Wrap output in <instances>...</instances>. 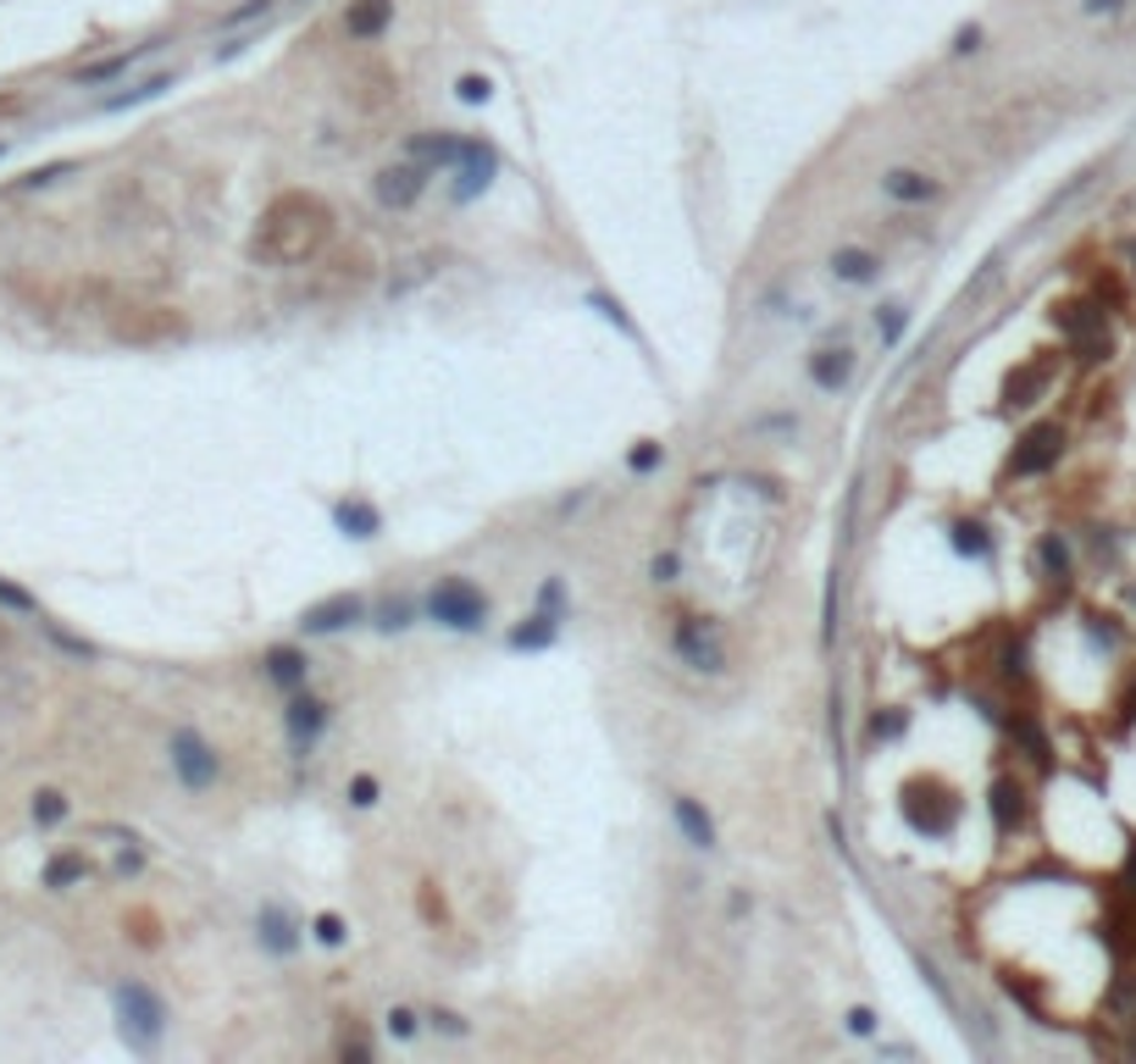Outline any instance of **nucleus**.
I'll return each mask as SVG.
<instances>
[{
  "label": "nucleus",
  "instance_id": "obj_5",
  "mask_svg": "<svg viewBox=\"0 0 1136 1064\" xmlns=\"http://www.w3.org/2000/svg\"><path fill=\"white\" fill-rule=\"evenodd\" d=\"M167 755H172V777L189 788V793H206V788H217V777H222V755L194 733V727H178L172 733V744H167Z\"/></svg>",
  "mask_w": 1136,
  "mask_h": 1064
},
{
  "label": "nucleus",
  "instance_id": "obj_38",
  "mask_svg": "<svg viewBox=\"0 0 1136 1064\" xmlns=\"http://www.w3.org/2000/svg\"><path fill=\"white\" fill-rule=\"evenodd\" d=\"M904 322H909V310H904V305H887V310L876 316V327H882V338H887V344H898V338H904Z\"/></svg>",
  "mask_w": 1136,
  "mask_h": 1064
},
{
  "label": "nucleus",
  "instance_id": "obj_13",
  "mask_svg": "<svg viewBox=\"0 0 1136 1064\" xmlns=\"http://www.w3.org/2000/svg\"><path fill=\"white\" fill-rule=\"evenodd\" d=\"M1064 333H1070V344L1086 355V361H1103L1108 355V333H1103V310L1097 305H1064Z\"/></svg>",
  "mask_w": 1136,
  "mask_h": 1064
},
{
  "label": "nucleus",
  "instance_id": "obj_9",
  "mask_svg": "<svg viewBox=\"0 0 1136 1064\" xmlns=\"http://www.w3.org/2000/svg\"><path fill=\"white\" fill-rule=\"evenodd\" d=\"M494 172H499V150L488 145V139H472L466 134V150H461V161H455V206H466V200H477L488 183H494Z\"/></svg>",
  "mask_w": 1136,
  "mask_h": 1064
},
{
  "label": "nucleus",
  "instance_id": "obj_17",
  "mask_svg": "<svg viewBox=\"0 0 1136 1064\" xmlns=\"http://www.w3.org/2000/svg\"><path fill=\"white\" fill-rule=\"evenodd\" d=\"M671 821H676V832H682V843L687 849H715V815L698 804V799H687V793H676L671 799Z\"/></svg>",
  "mask_w": 1136,
  "mask_h": 1064
},
{
  "label": "nucleus",
  "instance_id": "obj_44",
  "mask_svg": "<svg viewBox=\"0 0 1136 1064\" xmlns=\"http://www.w3.org/2000/svg\"><path fill=\"white\" fill-rule=\"evenodd\" d=\"M976 45H981V29L970 23V29H959V34H954V45H948V51H954V56H965V51H976Z\"/></svg>",
  "mask_w": 1136,
  "mask_h": 1064
},
{
  "label": "nucleus",
  "instance_id": "obj_47",
  "mask_svg": "<svg viewBox=\"0 0 1136 1064\" xmlns=\"http://www.w3.org/2000/svg\"><path fill=\"white\" fill-rule=\"evenodd\" d=\"M1119 0H1086V12H1114Z\"/></svg>",
  "mask_w": 1136,
  "mask_h": 1064
},
{
  "label": "nucleus",
  "instance_id": "obj_8",
  "mask_svg": "<svg viewBox=\"0 0 1136 1064\" xmlns=\"http://www.w3.org/2000/svg\"><path fill=\"white\" fill-rule=\"evenodd\" d=\"M428 178H439V172L422 167L417 156H406V161H395V167L377 172V200H383L389 211H411V206L428 194Z\"/></svg>",
  "mask_w": 1136,
  "mask_h": 1064
},
{
  "label": "nucleus",
  "instance_id": "obj_7",
  "mask_svg": "<svg viewBox=\"0 0 1136 1064\" xmlns=\"http://www.w3.org/2000/svg\"><path fill=\"white\" fill-rule=\"evenodd\" d=\"M1059 455H1064V428H1059V422H1037V428H1025V433L1014 439V450H1009V477H1042L1048 466H1059Z\"/></svg>",
  "mask_w": 1136,
  "mask_h": 1064
},
{
  "label": "nucleus",
  "instance_id": "obj_11",
  "mask_svg": "<svg viewBox=\"0 0 1136 1064\" xmlns=\"http://www.w3.org/2000/svg\"><path fill=\"white\" fill-rule=\"evenodd\" d=\"M283 727H288V744L305 755V749H316V738L327 733V704L316 698V693H288V709H283Z\"/></svg>",
  "mask_w": 1136,
  "mask_h": 1064
},
{
  "label": "nucleus",
  "instance_id": "obj_42",
  "mask_svg": "<svg viewBox=\"0 0 1136 1064\" xmlns=\"http://www.w3.org/2000/svg\"><path fill=\"white\" fill-rule=\"evenodd\" d=\"M389 1036L411 1042V1036H417V1014H411V1009H389Z\"/></svg>",
  "mask_w": 1136,
  "mask_h": 1064
},
{
  "label": "nucleus",
  "instance_id": "obj_2",
  "mask_svg": "<svg viewBox=\"0 0 1136 1064\" xmlns=\"http://www.w3.org/2000/svg\"><path fill=\"white\" fill-rule=\"evenodd\" d=\"M112 1009H117V1031L134 1053H156L167 1036V1003L161 992H150L145 981H117L112 987Z\"/></svg>",
  "mask_w": 1136,
  "mask_h": 1064
},
{
  "label": "nucleus",
  "instance_id": "obj_34",
  "mask_svg": "<svg viewBox=\"0 0 1136 1064\" xmlns=\"http://www.w3.org/2000/svg\"><path fill=\"white\" fill-rule=\"evenodd\" d=\"M627 466H632L638 477H643V472H660V466H665V450H660L654 439H638V450L627 455Z\"/></svg>",
  "mask_w": 1136,
  "mask_h": 1064
},
{
  "label": "nucleus",
  "instance_id": "obj_21",
  "mask_svg": "<svg viewBox=\"0 0 1136 1064\" xmlns=\"http://www.w3.org/2000/svg\"><path fill=\"white\" fill-rule=\"evenodd\" d=\"M333 527H338L344 538L366 544V538L383 533V516H377V505H371V499H338V505H333Z\"/></svg>",
  "mask_w": 1136,
  "mask_h": 1064
},
{
  "label": "nucleus",
  "instance_id": "obj_14",
  "mask_svg": "<svg viewBox=\"0 0 1136 1064\" xmlns=\"http://www.w3.org/2000/svg\"><path fill=\"white\" fill-rule=\"evenodd\" d=\"M255 937H261V948L272 954V959H288L305 937H299V926H294V915L283 909V904H261V915H255Z\"/></svg>",
  "mask_w": 1136,
  "mask_h": 1064
},
{
  "label": "nucleus",
  "instance_id": "obj_15",
  "mask_svg": "<svg viewBox=\"0 0 1136 1064\" xmlns=\"http://www.w3.org/2000/svg\"><path fill=\"white\" fill-rule=\"evenodd\" d=\"M882 194L893 206H926V200L943 194V183L932 172H921V167H893V172H882Z\"/></svg>",
  "mask_w": 1136,
  "mask_h": 1064
},
{
  "label": "nucleus",
  "instance_id": "obj_39",
  "mask_svg": "<svg viewBox=\"0 0 1136 1064\" xmlns=\"http://www.w3.org/2000/svg\"><path fill=\"white\" fill-rule=\"evenodd\" d=\"M266 12H272V0H250V7H239V12L222 18V29H244V23H255V18H266Z\"/></svg>",
  "mask_w": 1136,
  "mask_h": 1064
},
{
  "label": "nucleus",
  "instance_id": "obj_24",
  "mask_svg": "<svg viewBox=\"0 0 1136 1064\" xmlns=\"http://www.w3.org/2000/svg\"><path fill=\"white\" fill-rule=\"evenodd\" d=\"M1048 378H1053L1048 367H1020V372L1009 378V405H1031V400L1048 389Z\"/></svg>",
  "mask_w": 1136,
  "mask_h": 1064
},
{
  "label": "nucleus",
  "instance_id": "obj_45",
  "mask_svg": "<svg viewBox=\"0 0 1136 1064\" xmlns=\"http://www.w3.org/2000/svg\"><path fill=\"white\" fill-rule=\"evenodd\" d=\"M433 1025H444L450 1036H466V1020H461V1014H450V1009H433Z\"/></svg>",
  "mask_w": 1136,
  "mask_h": 1064
},
{
  "label": "nucleus",
  "instance_id": "obj_46",
  "mask_svg": "<svg viewBox=\"0 0 1136 1064\" xmlns=\"http://www.w3.org/2000/svg\"><path fill=\"white\" fill-rule=\"evenodd\" d=\"M671 571H676V555H660V560H654V577L671 582Z\"/></svg>",
  "mask_w": 1136,
  "mask_h": 1064
},
{
  "label": "nucleus",
  "instance_id": "obj_27",
  "mask_svg": "<svg viewBox=\"0 0 1136 1064\" xmlns=\"http://www.w3.org/2000/svg\"><path fill=\"white\" fill-rule=\"evenodd\" d=\"M156 45H139V51H123V56H112V62H95V67H84L78 73V84H106V78H117V73H128L139 56H150Z\"/></svg>",
  "mask_w": 1136,
  "mask_h": 1064
},
{
  "label": "nucleus",
  "instance_id": "obj_37",
  "mask_svg": "<svg viewBox=\"0 0 1136 1064\" xmlns=\"http://www.w3.org/2000/svg\"><path fill=\"white\" fill-rule=\"evenodd\" d=\"M311 931H316V942H322V948H344V937H349L338 915H316V926H311Z\"/></svg>",
  "mask_w": 1136,
  "mask_h": 1064
},
{
  "label": "nucleus",
  "instance_id": "obj_49",
  "mask_svg": "<svg viewBox=\"0 0 1136 1064\" xmlns=\"http://www.w3.org/2000/svg\"><path fill=\"white\" fill-rule=\"evenodd\" d=\"M0 156H7V145H0Z\"/></svg>",
  "mask_w": 1136,
  "mask_h": 1064
},
{
  "label": "nucleus",
  "instance_id": "obj_40",
  "mask_svg": "<svg viewBox=\"0 0 1136 1064\" xmlns=\"http://www.w3.org/2000/svg\"><path fill=\"white\" fill-rule=\"evenodd\" d=\"M538 610H549V615H566V588L549 577L544 588H538Z\"/></svg>",
  "mask_w": 1136,
  "mask_h": 1064
},
{
  "label": "nucleus",
  "instance_id": "obj_23",
  "mask_svg": "<svg viewBox=\"0 0 1136 1064\" xmlns=\"http://www.w3.org/2000/svg\"><path fill=\"white\" fill-rule=\"evenodd\" d=\"M172 84H178L172 73H156V78H145V84H134V89H123V95L101 101V112H134V106H145V101H161Z\"/></svg>",
  "mask_w": 1136,
  "mask_h": 1064
},
{
  "label": "nucleus",
  "instance_id": "obj_26",
  "mask_svg": "<svg viewBox=\"0 0 1136 1064\" xmlns=\"http://www.w3.org/2000/svg\"><path fill=\"white\" fill-rule=\"evenodd\" d=\"M84 876H90V860H84V854H56V860L45 865V887H56V893L73 887V882H84Z\"/></svg>",
  "mask_w": 1136,
  "mask_h": 1064
},
{
  "label": "nucleus",
  "instance_id": "obj_1",
  "mask_svg": "<svg viewBox=\"0 0 1136 1064\" xmlns=\"http://www.w3.org/2000/svg\"><path fill=\"white\" fill-rule=\"evenodd\" d=\"M333 233V217L316 194H283L266 217H261V233H255V255L272 261V266H299L311 261Z\"/></svg>",
  "mask_w": 1136,
  "mask_h": 1064
},
{
  "label": "nucleus",
  "instance_id": "obj_31",
  "mask_svg": "<svg viewBox=\"0 0 1136 1064\" xmlns=\"http://www.w3.org/2000/svg\"><path fill=\"white\" fill-rule=\"evenodd\" d=\"M0 610H12V615H40V599H34L29 588H18V582L0 577Z\"/></svg>",
  "mask_w": 1136,
  "mask_h": 1064
},
{
  "label": "nucleus",
  "instance_id": "obj_19",
  "mask_svg": "<svg viewBox=\"0 0 1136 1064\" xmlns=\"http://www.w3.org/2000/svg\"><path fill=\"white\" fill-rule=\"evenodd\" d=\"M461 150H466V134H417V139L406 145V156H417V161L433 167V172H455Z\"/></svg>",
  "mask_w": 1136,
  "mask_h": 1064
},
{
  "label": "nucleus",
  "instance_id": "obj_25",
  "mask_svg": "<svg viewBox=\"0 0 1136 1064\" xmlns=\"http://www.w3.org/2000/svg\"><path fill=\"white\" fill-rule=\"evenodd\" d=\"M1020 799H1025V793H1020L1014 782H998V788H992V821H998V832L1020 826V810H1025Z\"/></svg>",
  "mask_w": 1136,
  "mask_h": 1064
},
{
  "label": "nucleus",
  "instance_id": "obj_28",
  "mask_svg": "<svg viewBox=\"0 0 1136 1064\" xmlns=\"http://www.w3.org/2000/svg\"><path fill=\"white\" fill-rule=\"evenodd\" d=\"M954 549L970 555V560H987V555H992V533H987L981 522H959V527H954Z\"/></svg>",
  "mask_w": 1136,
  "mask_h": 1064
},
{
  "label": "nucleus",
  "instance_id": "obj_18",
  "mask_svg": "<svg viewBox=\"0 0 1136 1064\" xmlns=\"http://www.w3.org/2000/svg\"><path fill=\"white\" fill-rule=\"evenodd\" d=\"M389 23H395V0H349V12H344L349 40H383Z\"/></svg>",
  "mask_w": 1136,
  "mask_h": 1064
},
{
  "label": "nucleus",
  "instance_id": "obj_33",
  "mask_svg": "<svg viewBox=\"0 0 1136 1064\" xmlns=\"http://www.w3.org/2000/svg\"><path fill=\"white\" fill-rule=\"evenodd\" d=\"M411 615H417V604H411V599H389L383 610H377V626H383V632H406V626H411Z\"/></svg>",
  "mask_w": 1136,
  "mask_h": 1064
},
{
  "label": "nucleus",
  "instance_id": "obj_43",
  "mask_svg": "<svg viewBox=\"0 0 1136 1064\" xmlns=\"http://www.w3.org/2000/svg\"><path fill=\"white\" fill-rule=\"evenodd\" d=\"M849 1031H854V1036H871V1031H876V1014H871L865 1003H860V1009H849Z\"/></svg>",
  "mask_w": 1136,
  "mask_h": 1064
},
{
  "label": "nucleus",
  "instance_id": "obj_32",
  "mask_svg": "<svg viewBox=\"0 0 1136 1064\" xmlns=\"http://www.w3.org/2000/svg\"><path fill=\"white\" fill-rule=\"evenodd\" d=\"M588 305H593V310H599L604 322H616V327H621L627 338H643V333L632 327V316H627V305H621V299H610V294H588Z\"/></svg>",
  "mask_w": 1136,
  "mask_h": 1064
},
{
  "label": "nucleus",
  "instance_id": "obj_10",
  "mask_svg": "<svg viewBox=\"0 0 1136 1064\" xmlns=\"http://www.w3.org/2000/svg\"><path fill=\"white\" fill-rule=\"evenodd\" d=\"M355 621H366V599L360 593H333V599H322V604H311L299 615V632L305 638H333V632H344Z\"/></svg>",
  "mask_w": 1136,
  "mask_h": 1064
},
{
  "label": "nucleus",
  "instance_id": "obj_22",
  "mask_svg": "<svg viewBox=\"0 0 1136 1064\" xmlns=\"http://www.w3.org/2000/svg\"><path fill=\"white\" fill-rule=\"evenodd\" d=\"M560 638V615H549V610H533V615H522V626H511V649L522 654H533V649H549Z\"/></svg>",
  "mask_w": 1136,
  "mask_h": 1064
},
{
  "label": "nucleus",
  "instance_id": "obj_30",
  "mask_svg": "<svg viewBox=\"0 0 1136 1064\" xmlns=\"http://www.w3.org/2000/svg\"><path fill=\"white\" fill-rule=\"evenodd\" d=\"M62 821H67V799H62L56 788H40V793H34V826L51 832V826H62Z\"/></svg>",
  "mask_w": 1136,
  "mask_h": 1064
},
{
  "label": "nucleus",
  "instance_id": "obj_3",
  "mask_svg": "<svg viewBox=\"0 0 1136 1064\" xmlns=\"http://www.w3.org/2000/svg\"><path fill=\"white\" fill-rule=\"evenodd\" d=\"M959 815H965V799H959L948 782L926 777V782H909V788H904V821H909L921 837H954V832H959Z\"/></svg>",
  "mask_w": 1136,
  "mask_h": 1064
},
{
  "label": "nucleus",
  "instance_id": "obj_20",
  "mask_svg": "<svg viewBox=\"0 0 1136 1064\" xmlns=\"http://www.w3.org/2000/svg\"><path fill=\"white\" fill-rule=\"evenodd\" d=\"M832 277H838V283H854V288H860V283H876V277H882V255L865 250V244H838V250H832Z\"/></svg>",
  "mask_w": 1136,
  "mask_h": 1064
},
{
  "label": "nucleus",
  "instance_id": "obj_48",
  "mask_svg": "<svg viewBox=\"0 0 1136 1064\" xmlns=\"http://www.w3.org/2000/svg\"><path fill=\"white\" fill-rule=\"evenodd\" d=\"M1125 876H1130V893H1136V854H1130V871H1125Z\"/></svg>",
  "mask_w": 1136,
  "mask_h": 1064
},
{
  "label": "nucleus",
  "instance_id": "obj_16",
  "mask_svg": "<svg viewBox=\"0 0 1136 1064\" xmlns=\"http://www.w3.org/2000/svg\"><path fill=\"white\" fill-rule=\"evenodd\" d=\"M261 671H266V682H272V687L299 693V687H305V676H311V660H305V649H294V643H272V649L261 654Z\"/></svg>",
  "mask_w": 1136,
  "mask_h": 1064
},
{
  "label": "nucleus",
  "instance_id": "obj_35",
  "mask_svg": "<svg viewBox=\"0 0 1136 1064\" xmlns=\"http://www.w3.org/2000/svg\"><path fill=\"white\" fill-rule=\"evenodd\" d=\"M73 167H78V161H51V167H40V172L18 178V189H51V183H62V178H67Z\"/></svg>",
  "mask_w": 1136,
  "mask_h": 1064
},
{
  "label": "nucleus",
  "instance_id": "obj_6",
  "mask_svg": "<svg viewBox=\"0 0 1136 1064\" xmlns=\"http://www.w3.org/2000/svg\"><path fill=\"white\" fill-rule=\"evenodd\" d=\"M671 649L693 665V671H726V643H720V626L709 615H676L671 626Z\"/></svg>",
  "mask_w": 1136,
  "mask_h": 1064
},
{
  "label": "nucleus",
  "instance_id": "obj_12",
  "mask_svg": "<svg viewBox=\"0 0 1136 1064\" xmlns=\"http://www.w3.org/2000/svg\"><path fill=\"white\" fill-rule=\"evenodd\" d=\"M854 349L849 344H821V349H810V361H804V372H810V383L821 389V394H843L849 389V378H854Z\"/></svg>",
  "mask_w": 1136,
  "mask_h": 1064
},
{
  "label": "nucleus",
  "instance_id": "obj_36",
  "mask_svg": "<svg viewBox=\"0 0 1136 1064\" xmlns=\"http://www.w3.org/2000/svg\"><path fill=\"white\" fill-rule=\"evenodd\" d=\"M455 95H461L466 106H488V95H494V84H488V78H477V73H466V78L455 84Z\"/></svg>",
  "mask_w": 1136,
  "mask_h": 1064
},
{
  "label": "nucleus",
  "instance_id": "obj_41",
  "mask_svg": "<svg viewBox=\"0 0 1136 1064\" xmlns=\"http://www.w3.org/2000/svg\"><path fill=\"white\" fill-rule=\"evenodd\" d=\"M349 804H355V810H371V804H377V777H355V782H349Z\"/></svg>",
  "mask_w": 1136,
  "mask_h": 1064
},
{
  "label": "nucleus",
  "instance_id": "obj_29",
  "mask_svg": "<svg viewBox=\"0 0 1136 1064\" xmlns=\"http://www.w3.org/2000/svg\"><path fill=\"white\" fill-rule=\"evenodd\" d=\"M1037 560H1042V571H1048L1053 582H1064V577H1070V549H1064V538H1053V533H1048V538L1037 544Z\"/></svg>",
  "mask_w": 1136,
  "mask_h": 1064
},
{
  "label": "nucleus",
  "instance_id": "obj_4",
  "mask_svg": "<svg viewBox=\"0 0 1136 1064\" xmlns=\"http://www.w3.org/2000/svg\"><path fill=\"white\" fill-rule=\"evenodd\" d=\"M428 621L444 626V632H483V621H488V593H483L477 582H466V577H444V582H433V593H428Z\"/></svg>",
  "mask_w": 1136,
  "mask_h": 1064
}]
</instances>
